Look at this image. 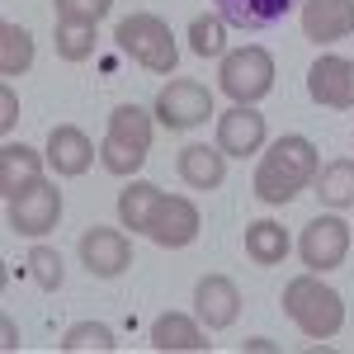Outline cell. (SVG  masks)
<instances>
[{"instance_id":"1","label":"cell","mask_w":354,"mask_h":354,"mask_svg":"<svg viewBox=\"0 0 354 354\" xmlns=\"http://www.w3.org/2000/svg\"><path fill=\"white\" fill-rule=\"evenodd\" d=\"M283 312H288V322L307 335V340H330V335H340L345 326V302L340 293L322 283L317 274L307 270L298 279H288V288H283Z\"/></svg>"},{"instance_id":"2","label":"cell","mask_w":354,"mask_h":354,"mask_svg":"<svg viewBox=\"0 0 354 354\" xmlns=\"http://www.w3.org/2000/svg\"><path fill=\"white\" fill-rule=\"evenodd\" d=\"M113 38H118V48L133 57L142 71H151V76H170L175 62H180V43H175V33H170V24H165L161 15L137 10L128 19H118Z\"/></svg>"},{"instance_id":"3","label":"cell","mask_w":354,"mask_h":354,"mask_svg":"<svg viewBox=\"0 0 354 354\" xmlns=\"http://www.w3.org/2000/svg\"><path fill=\"white\" fill-rule=\"evenodd\" d=\"M151 151V113L142 104H118L109 113V133L100 142V165L109 175H137Z\"/></svg>"},{"instance_id":"4","label":"cell","mask_w":354,"mask_h":354,"mask_svg":"<svg viewBox=\"0 0 354 354\" xmlns=\"http://www.w3.org/2000/svg\"><path fill=\"white\" fill-rule=\"evenodd\" d=\"M218 85L232 104H255L274 90V57L265 48H236L222 57L218 66Z\"/></svg>"},{"instance_id":"5","label":"cell","mask_w":354,"mask_h":354,"mask_svg":"<svg viewBox=\"0 0 354 354\" xmlns=\"http://www.w3.org/2000/svg\"><path fill=\"white\" fill-rule=\"evenodd\" d=\"M298 255L312 274H326L335 265H345V255H350V222L335 218V213L312 218L298 236Z\"/></svg>"},{"instance_id":"6","label":"cell","mask_w":354,"mask_h":354,"mask_svg":"<svg viewBox=\"0 0 354 354\" xmlns=\"http://www.w3.org/2000/svg\"><path fill=\"white\" fill-rule=\"evenodd\" d=\"M208 113H213V95H208V85H198V81H170L156 95V123L165 133L198 128Z\"/></svg>"},{"instance_id":"7","label":"cell","mask_w":354,"mask_h":354,"mask_svg":"<svg viewBox=\"0 0 354 354\" xmlns=\"http://www.w3.org/2000/svg\"><path fill=\"white\" fill-rule=\"evenodd\" d=\"M57 222H62V189L48 185V180H38L33 189L10 198V227L19 236H43V232H53Z\"/></svg>"},{"instance_id":"8","label":"cell","mask_w":354,"mask_h":354,"mask_svg":"<svg viewBox=\"0 0 354 354\" xmlns=\"http://www.w3.org/2000/svg\"><path fill=\"white\" fill-rule=\"evenodd\" d=\"M307 95L322 109H354V62L350 57H317L307 71Z\"/></svg>"},{"instance_id":"9","label":"cell","mask_w":354,"mask_h":354,"mask_svg":"<svg viewBox=\"0 0 354 354\" xmlns=\"http://www.w3.org/2000/svg\"><path fill=\"white\" fill-rule=\"evenodd\" d=\"M147 236H151L156 245H165V250L189 245L194 236H198V208H194V198H185V194H161Z\"/></svg>"},{"instance_id":"10","label":"cell","mask_w":354,"mask_h":354,"mask_svg":"<svg viewBox=\"0 0 354 354\" xmlns=\"http://www.w3.org/2000/svg\"><path fill=\"white\" fill-rule=\"evenodd\" d=\"M194 312L208 330H227L241 317V288L227 279V274H203L194 283Z\"/></svg>"},{"instance_id":"11","label":"cell","mask_w":354,"mask_h":354,"mask_svg":"<svg viewBox=\"0 0 354 354\" xmlns=\"http://www.w3.org/2000/svg\"><path fill=\"white\" fill-rule=\"evenodd\" d=\"M81 265L95 279H118V274L133 265V245L123 232H113V227H90L81 236Z\"/></svg>"},{"instance_id":"12","label":"cell","mask_w":354,"mask_h":354,"mask_svg":"<svg viewBox=\"0 0 354 354\" xmlns=\"http://www.w3.org/2000/svg\"><path fill=\"white\" fill-rule=\"evenodd\" d=\"M265 113H255L250 104H232L227 113H218V151L222 156H255L265 147Z\"/></svg>"},{"instance_id":"13","label":"cell","mask_w":354,"mask_h":354,"mask_svg":"<svg viewBox=\"0 0 354 354\" xmlns=\"http://www.w3.org/2000/svg\"><path fill=\"white\" fill-rule=\"evenodd\" d=\"M48 161H53L57 175L76 180V175H85L90 165L100 161V147L90 142L85 128H76V123H57L53 133H48Z\"/></svg>"},{"instance_id":"14","label":"cell","mask_w":354,"mask_h":354,"mask_svg":"<svg viewBox=\"0 0 354 354\" xmlns=\"http://www.w3.org/2000/svg\"><path fill=\"white\" fill-rule=\"evenodd\" d=\"M302 33L312 43H340L354 33V0H302Z\"/></svg>"},{"instance_id":"15","label":"cell","mask_w":354,"mask_h":354,"mask_svg":"<svg viewBox=\"0 0 354 354\" xmlns=\"http://www.w3.org/2000/svg\"><path fill=\"white\" fill-rule=\"evenodd\" d=\"M293 5L298 0H213V10L227 19V28H241V33H265V28H274Z\"/></svg>"},{"instance_id":"16","label":"cell","mask_w":354,"mask_h":354,"mask_svg":"<svg viewBox=\"0 0 354 354\" xmlns=\"http://www.w3.org/2000/svg\"><path fill=\"white\" fill-rule=\"evenodd\" d=\"M151 350H161V354H203L208 340H203V330H198L194 317H185V312H161V317L151 322Z\"/></svg>"},{"instance_id":"17","label":"cell","mask_w":354,"mask_h":354,"mask_svg":"<svg viewBox=\"0 0 354 354\" xmlns=\"http://www.w3.org/2000/svg\"><path fill=\"white\" fill-rule=\"evenodd\" d=\"M38 180H43V156L24 142H5V151H0V194H5V203L15 194L33 189Z\"/></svg>"},{"instance_id":"18","label":"cell","mask_w":354,"mask_h":354,"mask_svg":"<svg viewBox=\"0 0 354 354\" xmlns=\"http://www.w3.org/2000/svg\"><path fill=\"white\" fill-rule=\"evenodd\" d=\"M302 189H307V180H298L279 156H270V151L260 156V165H255V198H260V203L283 208V203H293Z\"/></svg>"},{"instance_id":"19","label":"cell","mask_w":354,"mask_h":354,"mask_svg":"<svg viewBox=\"0 0 354 354\" xmlns=\"http://www.w3.org/2000/svg\"><path fill=\"white\" fill-rule=\"evenodd\" d=\"M180 180L189 185V189H218L222 180H227V156H222L218 147H203V142H189L185 151H180Z\"/></svg>"},{"instance_id":"20","label":"cell","mask_w":354,"mask_h":354,"mask_svg":"<svg viewBox=\"0 0 354 354\" xmlns=\"http://www.w3.org/2000/svg\"><path fill=\"white\" fill-rule=\"evenodd\" d=\"M288 227H279V222L260 218L245 227V255L255 260V265H265V270H274V265H283V255H288Z\"/></svg>"},{"instance_id":"21","label":"cell","mask_w":354,"mask_h":354,"mask_svg":"<svg viewBox=\"0 0 354 354\" xmlns=\"http://www.w3.org/2000/svg\"><path fill=\"white\" fill-rule=\"evenodd\" d=\"M156 203H161V189L147 185V180H133L128 189L118 194V218H123L128 232H147V227H151V213H156Z\"/></svg>"},{"instance_id":"22","label":"cell","mask_w":354,"mask_h":354,"mask_svg":"<svg viewBox=\"0 0 354 354\" xmlns=\"http://www.w3.org/2000/svg\"><path fill=\"white\" fill-rule=\"evenodd\" d=\"M317 198L326 208H354V156L317 170Z\"/></svg>"},{"instance_id":"23","label":"cell","mask_w":354,"mask_h":354,"mask_svg":"<svg viewBox=\"0 0 354 354\" xmlns=\"http://www.w3.org/2000/svg\"><path fill=\"white\" fill-rule=\"evenodd\" d=\"M53 48H57L62 62H85V57H95V48H100V33H95V24H85V19H57Z\"/></svg>"},{"instance_id":"24","label":"cell","mask_w":354,"mask_h":354,"mask_svg":"<svg viewBox=\"0 0 354 354\" xmlns=\"http://www.w3.org/2000/svg\"><path fill=\"white\" fill-rule=\"evenodd\" d=\"M28 66H33V38L24 24L5 19L0 24V76H24Z\"/></svg>"},{"instance_id":"25","label":"cell","mask_w":354,"mask_h":354,"mask_svg":"<svg viewBox=\"0 0 354 354\" xmlns=\"http://www.w3.org/2000/svg\"><path fill=\"white\" fill-rule=\"evenodd\" d=\"M270 156H279V161L288 165L298 180H307V185H312V180H317V170H322V165H317V147H312L307 137H298V133L279 137V142L270 147Z\"/></svg>"},{"instance_id":"26","label":"cell","mask_w":354,"mask_h":354,"mask_svg":"<svg viewBox=\"0 0 354 354\" xmlns=\"http://www.w3.org/2000/svg\"><path fill=\"white\" fill-rule=\"evenodd\" d=\"M113 354L118 350V340H113V330L104 326V322H76V326L62 335V354Z\"/></svg>"},{"instance_id":"27","label":"cell","mask_w":354,"mask_h":354,"mask_svg":"<svg viewBox=\"0 0 354 354\" xmlns=\"http://www.w3.org/2000/svg\"><path fill=\"white\" fill-rule=\"evenodd\" d=\"M189 48L198 57H227V19L222 15H198L189 24Z\"/></svg>"},{"instance_id":"28","label":"cell","mask_w":354,"mask_h":354,"mask_svg":"<svg viewBox=\"0 0 354 354\" xmlns=\"http://www.w3.org/2000/svg\"><path fill=\"white\" fill-rule=\"evenodd\" d=\"M28 274H33V283L38 288H62V255H57L53 245H33L28 250Z\"/></svg>"},{"instance_id":"29","label":"cell","mask_w":354,"mask_h":354,"mask_svg":"<svg viewBox=\"0 0 354 354\" xmlns=\"http://www.w3.org/2000/svg\"><path fill=\"white\" fill-rule=\"evenodd\" d=\"M57 19H85V24H100L113 10V0H53Z\"/></svg>"},{"instance_id":"30","label":"cell","mask_w":354,"mask_h":354,"mask_svg":"<svg viewBox=\"0 0 354 354\" xmlns=\"http://www.w3.org/2000/svg\"><path fill=\"white\" fill-rule=\"evenodd\" d=\"M15 118H19V100H15V85H5V90H0V128L10 133Z\"/></svg>"}]
</instances>
